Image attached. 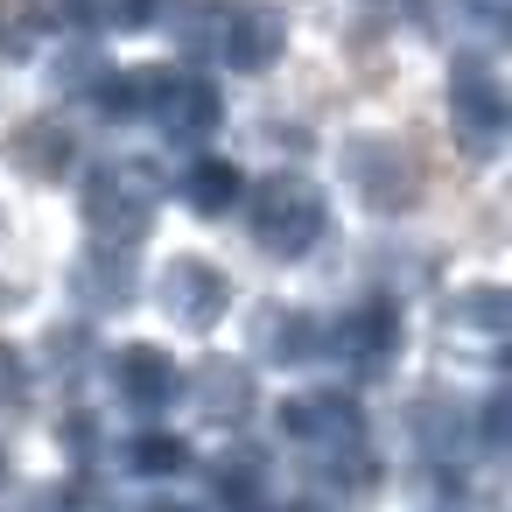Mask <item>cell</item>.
Segmentation results:
<instances>
[{
	"instance_id": "52a82bcc",
	"label": "cell",
	"mask_w": 512,
	"mask_h": 512,
	"mask_svg": "<svg viewBox=\"0 0 512 512\" xmlns=\"http://www.w3.org/2000/svg\"><path fill=\"white\" fill-rule=\"evenodd\" d=\"M351 176H358V190H365L372 211H407V204L421 197V190H414L421 176H414L393 148H351Z\"/></svg>"
},
{
	"instance_id": "5b68a950",
	"label": "cell",
	"mask_w": 512,
	"mask_h": 512,
	"mask_svg": "<svg viewBox=\"0 0 512 512\" xmlns=\"http://www.w3.org/2000/svg\"><path fill=\"white\" fill-rule=\"evenodd\" d=\"M358 407L344 393H302V400H281V435L309 442V449H344L358 442Z\"/></svg>"
},
{
	"instance_id": "603a6c76",
	"label": "cell",
	"mask_w": 512,
	"mask_h": 512,
	"mask_svg": "<svg viewBox=\"0 0 512 512\" xmlns=\"http://www.w3.org/2000/svg\"><path fill=\"white\" fill-rule=\"evenodd\" d=\"M148 512H183V505H148Z\"/></svg>"
},
{
	"instance_id": "e0dca14e",
	"label": "cell",
	"mask_w": 512,
	"mask_h": 512,
	"mask_svg": "<svg viewBox=\"0 0 512 512\" xmlns=\"http://www.w3.org/2000/svg\"><path fill=\"white\" fill-rule=\"evenodd\" d=\"M127 470H141V477H176V470H190V442L148 428V435L127 442Z\"/></svg>"
},
{
	"instance_id": "ba28073f",
	"label": "cell",
	"mask_w": 512,
	"mask_h": 512,
	"mask_svg": "<svg viewBox=\"0 0 512 512\" xmlns=\"http://www.w3.org/2000/svg\"><path fill=\"white\" fill-rule=\"evenodd\" d=\"M71 288H78L85 309H127V302H134V253H127V246L85 253L78 274H71Z\"/></svg>"
},
{
	"instance_id": "7a4b0ae2",
	"label": "cell",
	"mask_w": 512,
	"mask_h": 512,
	"mask_svg": "<svg viewBox=\"0 0 512 512\" xmlns=\"http://www.w3.org/2000/svg\"><path fill=\"white\" fill-rule=\"evenodd\" d=\"M155 218V176L148 169H106L92 190H85V225L106 239V246H134Z\"/></svg>"
},
{
	"instance_id": "ac0fdd59",
	"label": "cell",
	"mask_w": 512,
	"mask_h": 512,
	"mask_svg": "<svg viewBox=\"0 0 512 512\" xmlns=\"http://www.w3.org/2000/svg\"><path fill=\"white\" fill-rule=\"evenodd\" d=\"M274 50H281V29H274L267 15H239V22L225 29V57H232L239 71H260Z\"/></svg>"
},
{
	"instance_id": "8992f818",
	"label": "cell",
	"mask_w": 512,
	"mask_h": 512,
	"mask_svg": "<svg viewBox=\"0 0 512 512\" xmlns=\"http://www.w3.org/2000/svg\"><path fill=\"white\" fill-rule=\"evenodd\" d=\"M113 379H120V400L141 407V414H155V407L176 400V365H169L155 344H127V351L113 358Z\"/></svg>"
},
{
	"instance_id": "5bb4252c",
	"label": "cell",
	"mask_w": 512,
	"mask_h": 512,
	"mask_svg": "<svg viewBox=\"0 0 512 512\" xmlns=\"http://www.w3.org/2000/svg\"><path fill=\"white\" fill-rule=\"evenodd\" d=\"M449 330H470V337H505V288H463L456 302H449Z\"/></svg>"
},
{
	"instance_id": "7402d4cb",
	"label": "cell",
	"mask_w": 512,
	"mask_h": 512,
	"mask_svg": "<svg viewBox=\"0 0 512 512\" xmlns=\"http://www.w3.org/2000/svg\"><path fill=\"white\" fill-rule=\"evenodd\" d=\"M0 484H8V449H0Z\"/></svg>"
},
{
	"instance_id": "277c9868",
	"label": "cell",
	"mask_w": 512,
	"mask_h": 512,
	"mask_svg": "<svg viewBox=\"0 0 512 512\" xmlns=\"http://www.w3.org/2000/svg\"><path fill=\"white\" fill-rule=\"evenodd\" d=\"M330 344H337V358H351V365L372 379V372H386V358H393V344H400V309H393L386 295H372V302H358L351 316L330 323Z\"/></svg>"
},
{
	"instance_id": "3957f363",
	"label": "cell",
	"mask_w": 512,
	"mask_h": 512,
	"mask_svg": "<svg viewBox=\"0 0 512 512\" xmlns=\"http://www.w3.org/2000/svg\"><path fill=\"white\" fill-rule=\"evenodd\" d=\"M162 309L183 323V330H211L225 309H232V281L211 267V260H176L162 274Z\"/></svg>"
},
{
	"instance_id": "d6986e66",
	"label": "cell",
	"mask_w": 512,
	"mask_h": 512,
	"mask_svg": "<svg viewBox=\"0 0 512 512\" xmlns=\"http://www.w3.org/2000/svg\"><path fill=\"white\" fill-rule=\"evenodd\" d=\"M43 365H50L57 379H85V372H92V337H85L78 323H71V330L57 323V330L43 337Z\"/></svg>"
},
{
	"instance_id": "44dd1931",
	"label": "cell",
	"mask_w": 512,
	"mask_h": 512,
	"mask_svg": "<svg viewBox=\"0 0 512 512\" xmlns=\"http://www.w3.org/2000/svg\"><path fill=\"white\" fill-rule=\"evenodd\" d=\"M15 386H22V365H15V351H8V344H0V400H8Z\"/></svg>"
},
{
	"instance_id": "9c48e42d",
	"label": "cell",
	"mask_w": 512,
	"mask_h": 512,
	"mask_svg": "<svg viewBox=\"0 0 512 512\" xmlns=\"http://www.w3.org/2000/svg\"><path fill=\"white\" fill-rule=\"evenodd\" d=\"M253 351L274 365H309V358H323V323L309 309H267L253 330Z\"/></svg>"
},
{
	"instance_id": "7c38bea8",
	"label": "cell",
	"mask_w": 512,
	"mask_h": 512,
	"mask_svg": "<svg viewBox=\"0 0 512 512\" xmlns=\"http://www.w3.org/2000/svg\"><path fill=\"white\" fill-rule=\"evenodd\" d=\"M148 99H162V120L176 141H204L218 127V99L204 85H148Z\"/></svg>"
},
{
	"instance_id": "ffe728a7",
	"label": "cell",
	"mask_w": 512,
	"mask_h": 512,
	"mask_svg": "<svg viewBox=\"0 0 512 512\" xmlns=\"http://www.w3.org/2000/svg\"><path fill=\"white\" fill-rule=\"evenodd\" d=\"M477 428H484V449L498 456V449H505V393H491V400H484V414H477Z\"/></svg>"
},
{
	"instance_id": "4fadbf2b",
	"label": "cell",
	"mask_w": 512,
	"mask_h": 512,
	"mask_svg": "<svg viewBox=\"0 0 512 512\" xmlns=\"http://www.w3.org/2000/svg\"><path fill=\"white\" fill-rule=\"evenodd\" d=\"M260 484H267V456H260V449H225L218 470H211V491H218V505H232V512H253V505H260Z\"/></svg>"
},
{
	"instance_id": "30bf717a",
	"label": "cell",
	"mask_w": 512,
	"mask_h": 512,
	"mask_svg": "<svg viewBox=\"0 0 512 512\" xmlns=\"http://www.w3.org/2000/svg\"><path fill=\"white\" fill-rule=\"evenodd\" d=\"M190 393H197V414H204V421H246V414H253V372H246L239 358L197 365Z\"/></svg>"
},
{
	"instance_id": "6da1fadb",
	"label": "cell",
	"mask_w": 512,
	"mask_h": 512,
	"mask_svg": "<svg viewBox=\"0 0 512 512\" xmlns=\"http://www.w3.org/2000/svg\"><path fill=\"white\" fill-rule=\"evenodd\" d=\"M253 232H260V246H267L274 260H302V253L323 239V204H316V190H309L302 176L260 183V197H253Z\"/></svg>"
},
{
	"instance_id": "2e32d148",
	"label": "cell",
	"mask_w": 512,
	"mask_h": 512,
	"mask_svg": "<svg viewBox=\"0 0 512 512\" xmlns=\"http://www.w3.org/2000/svg\"><path fill=\"white\" fill-rule=\"evenodd\" d=\"M239 183H246V176H239L232 162H197V169H190V183H183V197H190L204 218H218V211H232V204H239Z\"/></svg>"
},
{
	"instance_id": "8fae6325",
	"label": "cell",
	"mask_w": 512,
	"mask_h": 512,
	"mask_svg": "<svg viewBox=\"0 0 512 512\" xmlns=\"http://www.w3.org/2000/svg\"><path fill=\"white\" fill-rule=\"evenodd\" d=\"M498 92H491V78H484V64H463L456 71V134H463V148H477V155H491L498 148Z\"/></svg>"
},
{
	"instance_id": "9a60e30c",
	"label": "cell",
	"mask_w": 512,
	"mask_h": 512,
	"mask_svg": "<svg viewBox=\"0 0 512 512\" xmlns=\"http://www.w3.org/2000/svg\"><path fill=\"white\" fill-rule=\"evenodd\" d=\"M15 162H29L36 176H64V162H71V134H64L57 120H29V127L15 134Z\"/></svg>"
}]
</instances>
